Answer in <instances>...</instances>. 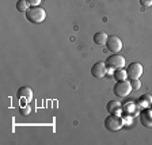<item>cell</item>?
<instances>
[{
    "label": "cell",
    "instance_id": "cell-1",
    "mask_svg": "<svg viewBox=\"0 0 152 145\" xmlns=\"http://www.w3.org/2000/svg\"><path fill=\"white\" fill-rule=\"evenodd\" d=\"M26 19L31 23H42L46 19V11L41 7H30L26 11Z\"/></svg>",
    "mask_w": 152,
    "mask_h": 145
},
{
    "label": "cell",
    "instance_id": "cell-2",
    "mask_svg": "<svg viewBox=\"0 0 152 145\" xmlns=\"http://www.w3.org/2000/svg\"><path fill=\"white\" fill-rule=\"evenodd\" d=\"M124 118L117 114H109V117L104 119V128L110 132H118L124 128Z\"/></svg>",
    "mask_w": 152,
    "mask_h": 145
},
{
    "label": "cell",
    "instance_id": "cell-3",
    "mask_svg": "<svg viewBox=\"0 0 152 145\" xmlns=\"http://www.w3.org/2000/svg\"><path fill=\"white\" fill-rule=\"evenodd\" d=\"M104 64H106V66L107 68H111V69H122V68H125V65H126V61H125V57L121 56V54H110V56L106 58V61H104Z\"/></svg>",
    "mask_w": 152,
    "mask_h": 145
},
{
    "label": "cell",
    "instance_id": "cell-4",
    "mask_svg": "<svg viewBox=\"0 0 152 145\" xmlns=\"http://www.w3.org/2000/svg\"><path fill=\"white\" fill-rule=\"evenodd\" d=\"M113 92L117 98H126L132 92V85H130L129 80H122V82H117V84L113 87Z\"/></svg>",
    "mask_w": 152,
    "mask_h": 145
},
{
    "label": "cell",
    "instance_id": "cell-5",
    "mask_svg": "<svg viewBox=\"0 0 152 145\" xmlns=\"http://www.w3.org/2000/svg\"><path fill=\"white\" fill-rule=\"evenodd\" d=\"M142 65L140 63H130L126 68V73H128V79L134 80V79H140L142 76Z\"/></svg>",
    "mask_w": 152,
    "mask_h": 145
},
{
    "label": "cell",
    "instance_id": "cell-6",
    "mask_svg": "<svg viewBox=\"0 0 152 145\" xmlns=\"http://www.w3.org/2000/svg\"><path fill=\"white\" fill-rule=\"evenodd\" d=\"M122 46H124V44L120 37H117V35H110V37L107 38L106 47H107L109 52H111V53H120Z\"/></svg>",
    "mask_w": 152,
    "mask_h": 145
},
{
    "label": "cell",
    "instance_id": "cell-7",
    "mask_svg": "<svg viewBox=\"0 0 152 145\" xmlns=\"http://www.w3.org/2000/svg\"><path fill=\"white\" fill-rule=\"evenodd\" d=\"M107 73V66L104 63H95L91 68V75L94 76L95 79H101V77H104Z\"/></svg>",
    "mask_w": 152,
    "mask_h": 145
},
{
    "label": "cell",
    "instance_id": "cell-8",
    "mask_svg": "<svg viewBox=\"0 0 152 145\" xmlns=\"http://www.w3.org/2000/svg\"><path fill=\"white\" fill-rule=\"evenodd\" d=\"M16 95H18L19 99H25V101L30 102V101L33 99V96H34V92H33L31 87H28V85H25V87H20V88L18 90Z\"/></svg>",
    "mask_w": 152,
    "mask_h": 145
},
{
    "label": "cell",
    "instance_id": "cell-9",
    "mask_svg": "<svg viewBox=\"0 0 152 145\" xmlns=\"http://www.w3.org/2000/svg\"><path fill=\"white\" fill-rule=\"evenodd\" d=\"M106 110L109 111V114H117V115H121L122 113V104L120 103L118 101H110L106 106Z\"/></svg>",
    "mask_w": 152,
    "mask_h": 145
},
{
    "label": "cell",
    "instance_id": "cell-10",
    "mask_svg": "<svg viewBox=\"0 0 152 145\" xmlns=\"http://www.w3.org/2000/svg\"><path fill=\"white\" fill-rule=\"evenodd\" d=\"M140 121L144 126L152 128V109H145L140 115Z\"/></svg>",
    "mask_w": 152,
    "mask_h": 145
},
{
    "label": "cell",
    "instance_id": "cell-11",
    "mask_svg": "<svg viewBox=\"0 0 152 145\" xmlns=\"http://www.w3.org/2000/svg\"><path fill=\"white\" fill-rule=\"evenodd\" d=\"M137 104H139L140 109H148V107H151V106H152V96L149 94L142 95V96H140Z\"/></svg>",
    "mask_w": 152,
    "mask_h": 145
},
{
    "label": "cell",
    "instance_id": "cell-12",
    "mask_svg": "<svg viewBox=\"0 0 152 145\" xmlns=\"http://www.w3.org/2000/svg\"><path fill=\"white\" fill-rule=\"evenodd\" d=\"M107 38H109V35L106 34L104 31L95 33V35H94V42H95L96 45H99V46H102V45H106V42H107Z\"/></svg>",
    "mask_w": 152,
    "mask_h": 145
},
{
    "label": "cell",
    "instance_id": "cell-13",
    "mask_svg": "<svg viewBox=\"0 0 152 145\" xmlns=\"http://www.w3.org/2000/svg\"><path fill=\"white\" fill-rule=\"evenodd\" d=\"M113 77L117 82H122V80H128V73H126V69H115L114 71V75Z\"/></svg>",
    "mask_w": 152,
    "mask_h": 145
},
{
    "label": "cell",
    "instance_id": "cell-14",
    "mask_svg": "<svg viewBox=\"0 0 152 145\" xmlns=\"http://www.w3.org/2000/svg\"><path fill=\"white\" fill-rule=\"evenodd\" d=\"M122 109L126 111V114L132 115L133 113H137V109H140V107H139V104L134 103V102H129V103H126L125 106H122Z\"/></svg>",
    "mask_w": 152,
    "mask_h": 145
},
{
    "label": "cell",
    "instance_id": "cell-15",
    "mask_svg": "<svg viewBox=\"0 0 152 145\" xmlns=\"http://www.w3.org/2000/svg\"><path fill=\"white\" fill-rule=\"evenodd\" d=\"M28 8H30V6H28V3L26 0H18L16 1V9L19 12H26Z\"/></svg>",
    "mask_w": 152,
    "mask_h": 145
},
{
    "label": "cell",
    "instance_id": "cell-16",
    "mask_svg": "<svg viewBox=\"0 0 152 145\" xmlns=\"http://www.w3.org/2000/svg\"><path fill=\"white\" fill-rule=\"evenodd\" d=\"M130 85H132L133 91H139L140 87H141V83H140L139 79H134V80H130Z\"/></svg>",
    "mask_w": 152,
    "mask_h": 145
},
{
    "label": "cell",
    "instance_id": "cell-17",
    "mask_svg": "<svg viewBox=\"0 0 152 145\" xmlns=\"http://www.w3.org/2000/svg\"><path fill=\"white\" fill-rule=\"evenodd\" d=\"M19 113L22 114V115H28V114L31 113V107H30L28 104H26V106H22V107H20V110H19Z\"/></svg>",
    "mask_w": 152,
    "mask_h": 145
},
{
    "label": "cell",
    "instance_id": "cell-18",
    "mask_svg": "<svg viewBox=\"0 0 152 145\" xmlns=\"http://www.w3.org/2000/svg\"><path fill=\"white\" fill-rule=\"evenodd\" d=\"M26 1L28 3V6L30 7H38L39 4H41L42 0H26Z\"/></svg>",
    "mask_w": 152,
    "mask_h": 145
},
{
    "label": "cell",
    "instance_id": "cell-19",
    "mask_svg": "<svg viewBox=\"0 0 152 145\" xmlns=\"http://www.w3.org/2000/svg\"><path fill=\"white\" fill-rule=\"evenodd\" d=\"M140 4L144 7H151L152 6V0H140Z\"/></svg>",
    "mask_w": 152,
    "mask_h": 145
}]
</instances>
